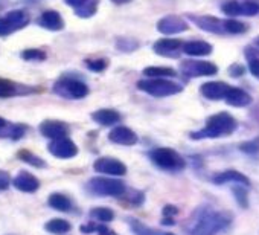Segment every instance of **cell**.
Returning a JSON list of instances; mask_svg holds the SVG:
<instances>
[{
	"label": "cell",
	"mask_w": 259,
	"mask_h": 235,
	"mask_svg": "<svg viewBox=\"0 0 259 235\" xmlns=\"http://www.w3.org/2000/svg\"><path fill=\"white\" fill-rule=\"evenodd\" d=\"M232 223V215L212 208H201L195 212L189 235H218L226 230Z\"/></svg>",
	"instance_id": "cell-1"
},
{
	"label": "cell",
	"mask_w": 259,
	"mask_h": 235,
	"mask_svg": "<svg viewBox=\"0 0 259 235\" xmlns=\"http://www.w3.org/2000/svg\"><path fill=\"white\" fill-rule=\"evenodd\" d=\"M236 129V121L229 114V113H218L210 116L206 127L200 132L191 133V139H207V138H221L226 135H232Z\"/></svg>",
	"instance_id": "cell-2"
},
{
	"label": "cell",
	"mask_w": 259,
	"mask_h": 235,
	"mask_svg": "<svg viewBox=\"0 0 259 235\" xmlns=\"http://www.w3.org/2000/svg\"><path fill=\"white\" fill-rule=\"evenodd\" d=\"M150 159L159 170L168 173H180L186 167V161L176 150L166 147L154 148L153 151H150Z\"/></svg>",
	"instance_id": "cell-3"
},
{
	"label": "cell",
	"mask_w": 259,
	"mask_h": 235,
	"mask_svg": "<svg viewBox=\"0 0 259 235\" xmlns=\"http://www.w3.org/2000/svg\"><path fill=\"white\" fill-rule=\"evenodd\" d=\"M87 189L93 195L99 197H120L125 192V185L122 180L114 177H92L87 183Z\"/></svg>",
	"instance_id": "cell-4"
},
{
	"label": "cell",
	"mask_w": 259,
	"mask_h": 235,
	"mask_svg": "<svg viewBox=\"0 0 259 235\" xmlns=\"http://www.w3.org/2000/svg\"><path fill=\"white\" fill-rule=\"evenodd\" d=\"M138 87L153 96L162 98V96H169L182 92V87L172 81L163 80V78H153V80H141L138 83Z\"/></svg>",
	"instance_id": "cell-5"
},
{
	"label": "cell",
	"mask_w": 259,
	"mask_h": 235,
	"mask_svg": "<svg viewBox=\"0 0 259 235\" xmlns=\"http://www.w3.org/2000/svg\"><path fill=\"white\" fill-rule=\"evenodd\" d=\"M55 92L64 98L69 99H81L84 96H87L89 89L84 83L76 81V80H70V78H63L55 84Z\"/></svg>",
	"instance_id": "cell-6"
},
{
	"label": "cell",
	"mask_w": 259,
	"mask_h": 235,
	"mask_svg": "<svg viewBox=\"0 0 259 235\" xmlns=\"http://www.w3.org/2000/svg\"><path fill=\"white\" fill-rule=\"evenodd\" d=\"M93 170L99 174H105L110 177H119L126 174L125 164L114 158H99L98 161H95Z\"/></svg>",
	"instance_id": "cell-7"
},
{
	"label": "cell",
	"mask_w": 259,
	"mask_h": 235,
	"mask_svg": "<svg viewBox=\"0 0 259 235\" xmlns=\"http://www.w3.org/2000/svg\"><path fill=\"white\" fill-rule=\"evenodd\" d=\"M48 150L52 156L58 158V159H72L78 154V147L73 141H70L67 136L66 138H60V139H54L49 145Z\"/></svg>",
	"instance_id": "cell-8"
},
{
	"label": "cell",
	"mask_w": 259,
	"mask_h": 235,
	"mask_svg": "<svg viewBox=\"0 0 259 235\" xmlns=\"http://www.w3.org/2000/svg\"><path fill=\"white\" fill-rule=\"evenodd\" d=\"M11 185H14L16 189L22 191V192H26V194H32L35 191H38L40 188V180L32 176L31 173H26V171H20L13 180H11Z\"/></svg>",
	"instance_id": "cell-9"
},
{
	"label": "cell",
	"mask_w": 259,
	"mask_h": 235,
	"mask_svg": "<svg viewBox=\"0 0 259 235\" xmlns=\"http://www.w3.org/2000/svg\"><path fill=\"white\" fill-rule=\"evenodd\" d=\"M218 67L209 61H185L183 72L189 76H209L215 75Z\"/></svg>",
	"instance_id": "cell-10"
},
{
	"label": "cell",
	"mask_w": 259,
	"mask_h": 235,
	"mask_svg": "<svg viewBox=\"0 0 259 235\" xmlns=\"http://www.w3.org/2000/svg\"><path fill=\"white\" fill-rule=\"evenodd\" d=\"M110 142L117 144V145H125V147H132L138 144V136L133 130H130L128 127L119 126L113 129L108 135Z\"/></svg>",
	"instance_id": "cell-11"
},
{
	"label": "cell",
	"mask_w": 259,
	"mask_h": 235,
	"mask_svg": "<svg viewBox=\"0 0 259 235\" xmlns=\"http://www.w3.org/2000/svg\"><path fill=\"white\" fill-rule=\"evenodd\" d=\"M40 133L48 139H60L69 136V127L61 121H43L40 124Z\"/></svg>",
	"instance_id": "cell-12"
},
{
	"label": "cell",
	"mask_w": 259,
	"mask_h": 235,
	"mask_svg": "<svg viewBox=\"0 0 259 235\" xmlns=\"http://www.w3.org/2000/svg\"><path fill=\"white\" fill-rule=\"evenodd\" d=\"M157 29L162 34L171 35V34H179L188 29V25L183 19H180L179 16H168L165 19H162L157 23Z\"/></svg>",
	"instance_id": "cell-13"
},
{
	"label": "cell",
	"mask_w": 259,
	"mask_h": 235,
	"mask_svg": "<svg viewBox=\"0 0 259 235\" xmlns=\"http://www.w3.org/2000/svg\"><path fill=\"white\" fill-rule=\"evenodd\" d=\"M212 182H213L215 185H226V183L233 182V183L242 185V186H245V188H248V186L251 185V183H250V179H248L247 176H244L242 173L236 171V170H226V171L217 174V176L212 179Z\"/></svg>",
	"instance_id": "cell-14"
},
{
	"label": "cell",
	"mask_w": 259,
	"mask_h": 235,
	"mask_svg": "<svg viewBox=\"0 0 259 235\" xmlns=\"http://www.w3.org/2000/svg\"><path fill=\"white\" fill-rule=\"evenodd\" d=\"M182 42L180 40H172V38H163L154 43V52L163 57H169V58H176L179 57V49L182 48Z\"/></svg>",
	"instance_id": "cell-15"
},
{
	"label": "cell",
	"mask_w": 259,
	"mask_h": 235,
	"mask_svg": "<svg viewBox=\"0 0 259 235\" xmlns=\"http://www.w3.org/2000/svg\"><path fill=\"white\" fill-rule=\"evenodd\" d=\"M92 120L101 126L108 127V126H114L120 121V114L111 108H101V110H96L92 113Z\"/></svg>",
	"instance_id": "cell-16"
},
{
	"label": "cell",
	"mask_w": 259,
	"mask_h": 235,
	"mask_svg": "<svg viewBox=\"0 0 259 235\" xmlns=\"http://www.w3.org/2000/svg\"><path fill=\"white\" fill-rule=\"evenodd\" d=\"M48 205L58 212H70L73 209V202L63 192H52L48 199Z\"/></svg>",
	"instance_id": "cell-17"
},
{
	"label": "cell",
	"mask_w": 259,
	"mask_h": 235,
	"mask_svg": "<svg viewBox=\"0 0 259 235\" xmlns=\"http://www.w3.org/2000/svg\"><path fill=\"white\" fill-rule=\"evenodd\" d=\"M224 98H226L227 104H230L233 107H245L251 101L248 93H245L244 90L236 89V87H229L227 92L224 93Z\"/></svg>",
	"instance_id": "cell-18"
},
{
	"label": "cell",
	"mask_w": 259,
	"mask_h": 235,
	"mask_svg": "<svg viewBox=\"0 0 259 235\" xmlns=\"http://www.w3.org/2000/svg\"><path fill=\"white\" fill-rule=\"evenodd\" d=\"M38 23L46 28V29H51V31H60L64 28V22L61 19V16L57 13V11H45L41 14V17L38 19Z\"/></svg>",
	"instance_id": "cell-19"
},
{
	"label": "cell",
	"mask_w": 259,
	"mask_h": 235,
	"mask_svg": "<svg viewBox=\"0 0 259 235\" xmlns=\"http://www.w3.org/2000/svg\"><path fill=\"white\" fill-rule=\"evenodd\" d=\"M230 86L220 83V81H212V83H206L201 86V93L209 98V99H218L221 96H224V93L227 92Z\"/></svg>",
	"instance_id": "cell-20"
},
{
	"label": "cell",
	"mask_w": 259,
	"mask_h": 235,
	"mask_svg": "<svg viewBox=\"0 0 259 235\" xmlns=\"http://www.w3.org/2000/svg\"><path fill=\"white\" fill-rule=\"evenodd\" d=\"M70 229H72V224L64 218H51L49 221L45 223V230L54 235H64L70 232Z\"/></svg>",
	"instance_id": "cell-21"
},
{
	"label": "cell",
	"mask_w": 259,
	"mask_h": 235,
	"mask_svg": "<svg viewBox=\"0 0 259 235\" xmlns=\"http://www.w3.org/2000/svg\"><path fill=\"white\" fill-rule=\"evenodd\" d=\"M183 51L188 55L203 57V55H209L212 52V46L206 42H189V43L183 45Z\"/></svg>",
	"instance_id": "cell-22"
},
{
	"label": "cell",
	"mask_w": 259,
	"mask_h": 235,
	"mask_svg": "<svg viewBox=\"0 0 259 235\" xmlns=\"http://www.w3.org/2000/svg\"><path fill=\"white\" fill-rule=\"evenodd\" d=\"M5 19L8 20V23L11 25V28H13L14 31L22 29V28H25V26L29 23V16H28V13H25V11H22V10H16V11L8 13V14L5 16Z\"/></svg>",
	"instance_id": "cell-23"
},
{
	"label": "cell",
	"mask_w": 259,
	"mask_h": 235,
	"mask_svg": "<svg viewBox=\"0 0 259 235\" xmlns=\"http://www.w3.org/2000/svg\"><path fill=\"white\" fill-rule=\"evenodd\" d=\"M89 215H90V218H93L95 221H99V223H110V221H113L114 220V211L113 209H110V208H107V206H96V208H93L90 212H89Z\"/></svg>",
	"instance_id": "cell-24"
},
{
	"label": "cell",
	"mask_w": 259,
	"mask_h": 235,
	"mask_svg": "<svg viewBox=\"0 0 259 235\" xmlns=\"http://www.w3.org/2000/svg\"><path fill=\"white\" fill-rule=\"evenodd\" d=\"M126 223H128L130 229H132V232L135 235H157L159 233L153 227H148L147 224H144L142 221H139L138 218H133V217H128Z\"/></svg>",
	"instance_id": "cell-25"
},
{
	"label": "cell",
	"mask_w": 259,
	"mask_h": 235,
	"mask_svg": "<svg viewBox=\"0 0 259 235\" xmlns=\"http://www.w3.org/2000/svg\"><path fill=\"white\" fill-rule=\"evenodd\" d=\"M98 10V0H82V2L75 7V13L76 16L85 19V17H92Z\"/></svg>",
	"instance_id": "cell-26"
},
{
	"label": "cell",
	"mask_w": 259,
	"mask_h": 235,
	"mask_svg": "<svg viewBox=\"0 0 259 235\" xmlns=\"http://www.w3.org/2000/svg\"><path fill=\"white\" fill-rule=\"evenodd\" d=\"M19 159L20 161H23V162H26V164H29V165H32V167H35V168H45L46 167V162L41 159V158H38V156H35L34 153H31L29 150H22V151H19Z\"/></svg>",
	"instance_id": "cell-27"
},
{
	"label": "cell",
	"mask_w": 259,
	"mask_h": 235,
	"mask_svg": "<svg viewBox=\"0 0 259 235\" xmlns=\"http://www.w3.org/2000/svg\"><path fill=\"white\" fill-rule=\"evenodd\" d=\"M144 75L150 78H165V76H176V70L171 67H147L144 69Z\"/></svg>",
	"instance_id": "cell-28"
},
{
	"label": "cell",
	"mask_w": 259,
	"mask_h": 235,
	"mask_svg": "<svg viewBox=\"0 0 259 235\" xmlns=\"http://www.w3.org/2000/svg\"><path fill=\"white\" fill-rule=\"evenodd\" d=\"M232 192H233L235 200L239 205V208L247 209L248 208V192H247V188L242 186V185H236V186L232 188Z\"/></svg>",
	"instance_id": "cell-29"
},
{
	"label": "cell",
	"mask_w": 259,
	"mask_h": 235,
	"mask_svg": "<svg viewBox=\"0 0 259 235\" xmlns=\"http://www.w3.org/2000/svg\"><path fill=\"white\" fill-rule=\"evenodd\" d=\"M16 95V86L11 81L0 78V98H8Z\"/></svg>",
	"instance_id": "cell-30"
},
{
	"label": "cell",
	"mask_w": 259,
	"mask_h": 235,
	"mask_svg": "<svg viewBox=\"0 0 259 235\" xmlns=\"http://www.w3.org/2000/svg\"><path fill=\"white\" fill-rule=\"evenodd\" d=\"M224 28L227 32H232V34H239V32H244L247 29V26L241 22H236V20H227L224 23Z\"/></svg>",
	"instance_id": "cell-31"
},
{
	"label": "cell",
	"mask_w": 259,
	"mask_h": 235,
	"mask_svg": "<svg viewBox=\"0 0 259 235\" xmlns=\"http://www.w3.org/2000/svg\"><path fill=\"white\" fill-rule=\"evenodd\" d=\"M22 58L23 60H45L46 54L38 49H28L22 52Z\"/></svg>",
	"instance_id": "cell-32"
},
{
	"label": "cell",
	"mask_w": 259,
	"mask_h": 235,
	"mask_svg": "<svg viewBox=\"0 0 259 235\" xmlns=\"http://www.w3.org/2000/svg\"><path fill=\"white\" fill-rule=\"evenodd\" d=\"M85 66L90 70H93V72H102L107 67V60H104V58H99V60H87L85 61Z\"/></svg>",
	"instance_id": "cell-33"
},
{
	"label": "cell",
	"mask_w": 259,
	"mask_h": 235,
	"mask_svg": "<svg viewBox=\"0 0 259 235\" xmlns=\"http://www.w3.org/2000/svg\"><path fill=\"white\" fill-rule=\"evenodd\" d=\"M25 133H26V127L22 126V124H16V126H13V127L10 129V132L7 133V136H10V138L14 139V141H19Z\"/></svg>",
	"instance_id": "cell-34"
},
{
	"label": "cell",
	"mask_w": 259,
	"mask_h": 235,
	"mask_svg": "<svg viewBox=\"0 0 259 235\" xmlns=\"http://www.w3.org/2000/svg\"><path fill=\"white\" fill-rule=\"evenodd\" d=\"M223 13L229 14V16H239L241 14V5L238 2H227L226 5H223Z\"/></svg>",
	"instance_id": "cell-35"
},
{
	"label": "cell",
	"mask_w": 259,
	"mask_h": 235,
	"mask_svg": "<svg viewBox=\"0 0 259 235\" xmlns=\"http://www.w3.org/2000/svg\"><path fill=\"white\" fill-rule=\"evenodd\" d=\"M259 13V5L254 2H245L241 5V14L244 16H256Z\"/></svg>",
	"instance_id": "cell-36"
},
{
	"label": "cell",
	"mask_w": 259,
	"mask_h": 235,
	"mask_svg": "<svg viewBox=\"0 0 259 235\" xmlns=\"http://www.w3.org/2000/svg\"><path fill=\"white\" fill-rule=\"evenodd\" d=\"M11 176L4 171V170H0V191H7L10 186H11Z\"/></svg>",
	"instance_id": "cell-37"
},
{
	"label": "cell",
	"mask_w": 259,
	"mask_h": 235,
	"mask_svg": "<svg viewBox=\"0 0 259 235\" xmlns=\"http://www.w3.org/2000/svg\"><path fill=\"white\" fill-rule=\"evenodd\" d=\"M239 150L247 153V154H254L259 151V144L257 142H244L239 145Z\"/></svg>",
	"instance_id": "cell-38"
},
{
	"label": "cell",
	"mask_w": 259,
	"mask_h": 235,
	"mask_svg": "<svg viewBox=\"0 0 259 235\" xmlns=\"http://www.w3.org/2000/svg\"><path fill=\"white\" fill-rule=\"evenodd\" d=\"M11 32H14V29L11 28V25L8 23V20L5 17H0V37L10 35Z\"/></svg>",
	"instance_id": "cell-39"
},
{
	"label": "cell",
	"mask_w": 259,
	"mask_h": 235,
	"mask_svg": "<svg viewBox=\"0 0 259 235\" xmlns=\"http://www.w3.org/2000/svg\"><path fill=\"white\" fill-rule=\"evenodd\" d=\"M95 232L98 233V235H116L105 223H96V229H95Z\"/></svg>",
	"instance_id": "cell-40"
},
{
	"label": "cell",
	"mask_w": 259,
	"mask_h": 235,
	"mask_svg": "<svg viewBox=\"0 0 259 235\" xmlns=\"http://www.w3.org/2000/svg\"><path fill=\"white\" fill-rule=\"evenodd\" d=\"M162 214H163V217H174L179 214V208L174 205H166V206H163Z\"/></svg>",
	"instance_id": "cell-41"
},
{
	"label": "cell",
	"mask_w": 259,
	"mask_h": 235,
	"mask_svg": "<svg viewBox=\"0 0 259 235\" xmlns=\"http://www.w3.org/2000/svg\"><path fill=\"white\" fill-rule=\"evenodd\" d=\"M95 229H96V221H89L87 224H82V226L79 227V230H81L82 233H85V235L93 233Z\"/></svg>",
	"instance_id": "cell-42"
},
{
	"label": "cell",
	"mask_w": 259,
	"mask_h": 235,
	"mask_svg": "<svg viewBox=\"0 0 259 235\" xmlns=\"http://www.w3.org/2000/svg\"><path fill=\"white\" fill-rule=\"evenodd\" d=\"M248 69H250V72H251L256 78H259V60H251V61L248 63Z\"/></svg>",
	"instance_id": "cell-43"
},
{
	"label": "cell",
	"mask_w": 259,
	"mask_h": 235,
	"mask_svg": "<svg viewBox=\"0 0 259 235\" xmlns=\"http://www.w3.org/2000/svg\"><path fill=\"white\" fill-rule=\"evenodd\" d=\"M162 224H163V226H174V224H176L174 217H163V218H162Z\"/></svg>",
	"instance_id": "cell-44"
},
{
	"label": "cell",
	"mask_w": 259,
	"mask_h": 235,
	"mask_svg": "<svg viewBox=\"0 0 259 235\" xmlns=\"http://www.w3.org/2000/svg\"><path fill=\"white\" fill-rule=\"evenodd\" d=\"M66 2H67V5H70V7H78L81 2H82V0H66Z\"/></svg>",
	"instance_id": "cell-45"
},
{
	"label": "cell",
	"mask_w": 259,
	"mask_h": 235,
	"mask_svg": "<svg viewBox=\"0 0 259 235\" xmlns=\"http://www.w3.org/2000/svg\"><path fill=\"white\" fill-rule=\"evenodd\" d=\"M7 127H8V121L4 120V118H0V130H2V129H7Z\"/></svg>",
	"instance_id": "cell-46"
},
{
	"label": "cell",
	"mask_w": 259,
	"mask_h": 235,
	"mask_svg": "<svg viewBox=\"0 0 259 235\" xmlns=\"http://www.w3.org/2000/svg\"><path fill=\"white\" fill-rule=\"evenodd\" d=\"M111 2H114V4H117V5H120V4H126V2H130V0H111Z\"/></svg>",
	"instance_id": "cell-47"
},
{
	"label": "cell",
	"mask_w": 259,
	"mask_h": 235,
	"mask_svg": "<svg viewBox=\"0 0 259 235\" xmlns=\"http://www.w3.org/2000/svg\"><path fill=\"white\" fill-rule=\"evenodd\" d=\"M163 235H176V233H171V232H166V233H163Z\"/></svg>",
	"instance_id": "cell-48"
}]
</instances>
